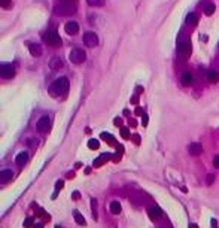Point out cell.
I'll return each instance as SVG.
<instances>
[{"mask_svg": "<svg viewBox=\"0 0 219 228\" xmlns=\"http://www.w3.org/2000/svg\"><path fill=\"white\" fill-rule=\"evenodd\" d=\"M69 90V80L67 78H58L57 80H54L48 88V93L52 95V97H61L67 93Z\"/></svg>", "mask_w": 219, "mask_h": 228, "instance_id": "1", "label": "cell"}, {"mask_svg": "<svg viewBox=\"0 0 219 228\" xmlns=\"http://www.w3.org/2000/svg\"><path fill=\"white\" fill-rule=\"evenodd\" d=\"M42 37H43V42L46 45H49V46H52V48L61 46V37H60V34L57 33L55 30H49L46 33H43Z\"/></svg>", "mask_w": 219, "mask_h": 228, "instance_id": "2", "label": "cell"}, {"mask_svg": "<svg viewBox=\"0 0 219 228\" xmlns=\"http://www.w3.org/2000/svg\"><path fill=\"white\" fill-rule=\"evenodd\" d=\"M54 12L60 17H66V15H73L76 12L75 3H69V2H61L60 5L54 7Z\"/></svg>", "mask_w": 219, "mask_h": 228, "instance_id": "3", "label": "cell"}, {"mask_svg": "<svg viewBox=\"0 0 219 228\" xmlns=\"http://www.w3.org/2000/svg\"><path fill=\"white\" fill-rule=\"evenodd\" d=\"M189 55H191V43H189V40H179L178 57L180 60H186Z\"/></svg>", "mask_w": 219, "mask_h": 228, "instance_id": "4", "label": "cell"}, {"mask_svg": "<svg viewBox=\"0 0 219 228\" xmlns=\"http://www.w3.org/2000/svg\"><path fill=\"white\" fill-rule=\"evenodd\" d=\"M87 58V55L83 52L82 49H79V48H75V49H72L70 51V55H69V60L72 61L73 64H81L83 63Z\"/></svg>", "mask_w": 219, "mask_h": 228, "instance_id": "5", "label": "cell"}, {"mask_svg": "<svg viewBox=\"0 0 219 228\" xmlns=\"http://www.w3.org/2000/svg\"><path fill=\"white\" fill-rule=\"evenodd\" d=\"M83 43L87 45L88 48H94L98 45V37L94 32H87L83 34Z\"/></svg>", "mask_w": 219, "mask_h": 228, "instance_id": "6", "label": "cell"}, {"mask_svg": "<svg viewBox=\"0 0 219 228\" xmlns=\"http://www.w3.org/2000/svg\"><path fill=\"white\" fill-rule=\"evenodd\" d=\"M49 127H51V119H49V116H46V115L40 116L39 121H37V124H36V128H37L39 133H45V131H48Z\"/></svg>", "mask_w": 219, "mask_h": 228, "instance_id": "7", "label": "cell"}, {"mask_svg": "<svg viewBox=\"0 0 219 228\" xmlns=\"http://www.w3.org/2000/svg\"><path fill=\"white\" fill-rule=\"evenodd\" d=\"M2 76L5 78V79H11V78H14L15 76V67L12 64H9V63H3L2 64Z\"/></svg>", "mask_w": 219, "mask_h": 228, "instance_id": "8", "label": "cell"}, {"mask_svg": "<svg viewBox=\"0 0 219 228\" xmlns=\"http://www.w3.org/2000/svg\"><path fill=\"white\" fill-rule=\"evenodd\" d=\"M64 30H66L67 34L73 36V34H76L79 32V24L76 21H69V22H66V26H64Z\"/></svg>", "mask_w": 219, "mask_h": 228, "instance_id": "9", "label": "cell"}, {"mask_svg": "<svg viewBox=\"0 0 219 228\" xmlns=\"http://www.w3.org/2000/svg\"><path fill=\"white\" fill-rule=\"evenodd\" d=\"M28 161V154L27 152H20V154L17 155V158H15V163H17V166L18 167H22V166H26Z\"/></svg>", "mask_w": 219, "mask_h": 228, "instance_id": "10", "label": "cell"}, {"mask_svg": "<svg viewBox=\"0 0 219 228\" xmlns=\"http://www.w3.org/2000/svg\"><path fill=\"white\" fill-rule=\"evenodd\" d=\"M14 177V173H12V170H9V168H5V170H2V173H0V181L2 183H7V182L11 181Z\"/></svg>", "mask_w": 219, "mask_h": 228, "instance_id": "11", "label": "cell"}, {"mask_svg": "<svg viewBox=\"0 0 219 228\" xmlns=\"http://www.w3.org/2000/svg\"><path fill=\"white\" fill-rule=\"evenodd\" d=\"M201 152H203V148H201V145H200V143L194 142V143H191V145H189V154H191V155L197 157V155H200Z\"/></svg>", "mask_w": 219, "mask_h": 228, "instance_id": "12", "label": "cell"}, {"mask_svg": "<svg viewBox=\"0 0 219 228\" xmlns=\"http://www.w3.org/2000/svg\"><path fill=\"white\" fill-rule=\"evenodd\" d=\"M28 49H30V54L33 57H40L42 55V46L37 45V43H30L28 45Z\"/></svg>", "mask_w": 219, "mask_h": 228, "instance_id": "13", "label": "cell"}, {"mask_svg": "<svg viewBox=\"0 0 219 228\" xmlns=\"http://www.w3.org/2000/svg\"><path fill=\"white\" fill-rule=\"evenodd\" d=\"M49 67H51L52 70H58V69H61L63 67V60L61 58H58V57H52V58L49 60Z\"/></svg>", "mask_w": 219, "mask_h": 228, "instance_id": "14", "label": "cell"}, {"mask_svg": "<svg viewBox=\"0 0 219 228\" xmlns=\"http://www.w3.org/2000/svg\"><path fill=\"white\" fill-rule=\"evenodd\" d=\"M182 84L185 87H189V85L194 84V76H192L191 72H185V73L182 75Z\"/></svg>", "mask_w": 219, "mask_h": 228, "instance_id": "15", "label": "cell"}, {"mask_svg": "<svg viewBox=\"0 0 219 228\" xmlns=\"http://www.w3.org/2000/svg\"><path fill=\"white\" fill-rule=\"evenodd\" d=\"M207 80L212 82V84H216V82L219 80V73L216 72V70H213V69L207 70Z\"/></svg>", "mask_w": 219, "mask_h": 228, "instance_id": "16", "label": "cell"}, {"mask_svg": "<svg viewBox=\"0 0 219 228\" xmlns=\"http://www.w3.org/2000/svg\"><path fill=\"white\" fill-rule=\"evenodd\" d=\"M73 218H75V221H76V224H78V225H82V227H85V225H87L85 218H83V216L79 213L78 210H73Z\"/></svg>", "mask_w": 219, "mask_h": 228, "instance_id": "17", "label": "cell"}, {"mask_svg": "<svg viewBox=\"0 0 219 228\" xmlns=\"http://www.w3.org/2000/svg\"><path fill=\"white\" fill-rule=\"evenodd\" d=\"M197 22H198V17H197L194 12L188 13V17H186V24H188V26H191V27H194V26H197Z\"/></svg>", "mask_w": 219, "mask_h": 228, "instance_id": "18", "label": "cell"}, {"mask_svg": "<svg viewBox=\"0 0 219 228\" xmlns=\"http://www.w3.org/2000/svg\"><path fill=\"white\" fill-rule=\"evenodd\" d=\"M110 212H112V213L113 215H118V213H121V204H119V203H118V201H112V203H110Z\"/></svg>", "mask_w": 219, "mask_h": 228, "instance_id": "19", "label": "cell"}, {"mask_svg": "<svg viewBox=\"0 0 219 228\" xmlns=\"http://www.w3.org/2000/svg\"><path fill=\"white\" fill-rule=\"evenodd\" d=\"M215 9H216V6L213 3H207L204 6V9H203V12H204V15H213Z\"/></svg>", "mask_w": 219, "mask_h": 228, "instance_id": "20", "label": "cell"}, {"mask_svg": "<svg viewBox=\"0 0 219 228\" xmlns=\"http://www.w3.org/2000/svg\"><path fill=\"white\" fill-rule=\"evenodd\" d=\"M149 215H151V218L157 219V218L161 216V210H159L158 207H151V209H149Z\"/></svg>", "mask_w": 219, "mask_h": 228, "instance_id": "21", "label": "cell"}, {"mask_svg": "<svg viewBox=\"0 0 219 228\" xmlns=\"http://www.w3.org/2000/svg\"><path fill=\"white\" fill-rule=\"evenodd\" d=\"M104 2H106V0H87V3H88L89 6H97V7L103 6Z\"/></svg>", "mask_w": 219, "mask_h": 228, "instance_id": "22", "label": "cell"}, {"mask_svg": "<svg viewBox=\"0 0 219 228\" xmlns=\"http://www.w3.org/2000/svg\"><path fill=\"white\" fill-rule=\"evenodd\" d=\"M98 146H100L98 140H96V139H89L88 140V148L89 149H98Z\"/></svg>", "mask_w": 219, "mask_h": 228, "instance_id": "23", "label": "cell"}, {"mask_svg": "<svg viewBox=\"0 0 219 228\" xmlns=\"http://www.w3.org/2000/svg\"><path fill=\"white\" fill-rule=\"evenodd\" d=\"M102 139H104V140H107L109 143H112V145L115 143V139H113V137H112V136H110L109 133H102Z\"/></svg>", "mask_w": 219, "mask_h": 228, "instance_id": "24", "label": "cell"}, {"mask_svg": "<svg viewBox=\"0 0 219 228\" xmlns=\"http://www.w3.org/2000/svg\"><path fill=\"white\" fill-rule=\"evenodd\" d=\"M91 206H93V212H94L93 215H94V218L97 219V215H96L97 213V200H96V198H93V200H91Z\"/></svg>", "mask_w": 219, "mask_h": 228, "instance_id": "25", "label": "cell"}, {"mask_svg": "<svg viewBox=\"0 0 219 228\" xmlns=\"http://www.w3.org/2000/svg\"><path fill=\"white\" fill-rule=\"evenodd\" d=\"M106 158H107L106 155H102L100 158H97V161H96V163H94V166H96V167H100V166H102V163H103V161H104V160H106Z\"/></svg>", "mask_w": 219, "mask_h": 228, "instance_id": "26", "label": "cell"}, {"mask_svg": "<svg viewBox=\"0 0 219 228\" xmlns=\"http://www.w3.org/2000/svg\"><path fill=\"white\" fill-rule=\"evenodd\" d=\"M121 134H122L124 139H128V137H130V131H128V128H121Z\"/></svg>", "mask_w": 219, "mask_h": 228, "instance_id": "27", "label": "cell"}, {"mask_svg": "<svg viewBox=\"0 0 219 228\" xmlns=\"http://www.w3.org/2000/svg\"><path fill=\"white\" fill-rule=\"evenodd\" d=\"M2 5H3L5 9H9L11 7V0H2Z\"/></svg>", "mask_w": 219, "mask_h": 228, "instance_id": "28", "label": "cell"}, {"mask_svg": "<svg viewBox=\"0 0 219 228\" xmlns=\"http://www.w3.org/2000/svg\"><path fill=\"white\" fill-rule=\"evenodd\" d=\"M213 181H215V176H213V174H209V176H207V185H212Z\"/></svg>", "mask_w": 219, "mask_h": 228, "instance_id": "29", "label": "cell"}, {"mask_svg": "<svg viewBox=\"0 0 219 228\" xmlns=\"http://www.w3.org/2000/svg\"><path fill=\"white\" fill-rule=\"evenodd\" d=\"M31 222H33V221H31V218H27V219H26V222H24V227L28 228L30 225H31Z\"/></svg>", "mask_w": 219, "mask_h": 228, "instance_id": "30", "label": "cell"}, {"mask_svg": "<svg viewBox=\"0 0 219 228\" xmlns=\"http://www.w3.org/2000/svg\"><path fill=\"white\" fill-rule=\"evenodd\" d=\"M213 164H215V167L219 168V155H216L215 157V160H213Z\"/></svg>", "mask_w": 219, "mask_h": 228, "instance_id": "31", "label": "cell"}, {"mask_svg": "<svg viewBox=\"0 0 219 228\" xmlns=\"http://www.w3.org/2000/svg\"><path fill=\"white\" fill-rule=\"evenodd\" d=\"M63 185H64V182H63V181L57 182V189H60V188H63Z\"/></svg>", "mask_w": 219, "mask_h": 228, "instance_id": "32", "label": "cell"}, {"mask_svg": "<svg viewBox=\"0 0 219 228\" xmlns=\"http://www.w3.org/2000/svg\"><path fill=\"white\" fill-rule=\"evenodd\" d=\"M143 125H148V116L143 115Z\"/></svg>", "mask_w": 219, "mask_h": 228, "instance_id": "33", "label": "cell"}, {"mask_svg": "<svg viewBox=\"0 0 219 228\" xmlns=\"http://www.w3.org/2000/svg\"><path fill=\"white\" fill-rule=\"evenodd\" d=\"M61 2H69V3H76L78 0H61Z\"/></svg>", "mask_w": 219, "mask_h": 228, "instance_id": "34", "label": "cell"}, {"mask_svg": "<svg viewBox=\"0 0 219 228\" xmlns=\"http://www.w3.org/2000/svg\"><path fill=\"white\" fill-rule=\"evenodd\" d=\"M73 198H75V200L76 198H79V192H75V194H73Z\"/></svg>", "mask_w": 219, "mask_h": 228, "instance_id": "35", "label": "cell"}, {"mask_svg": "<svg viewBox=\"0 0 219 228\" xmlns=\"http://www.w3.org/2000/svg\"><path fill=\"white\" fill-rule=\"evenodd\" d=\"M34 228H43V225H42V224H36V227Z\"/></svg>", "mask_w": 219, "mask_h": 228, "instance_id": "36", "label": "cell"}, {"mask_svg": "<svg viewBox=\"0 0 219 228\" xmlns=\"http://www.w3.org/2000/svg\"><path fill=\"white\" fill-rule=\"evenodd\" d=\"M191 228H197V225H195V224H191Z\"/></svg>", "mask_w": 219, "mask_h": 228, "instance_id": "37", "label": "cell"}, {"mask_svg": "<svg viewBox=\"0 0 219 228\" xmlns=\"http://www.w3.org/2000/svg\"><path fill=\"white\" fill-rule=\"evenodd\" d=\"M55 228H61V225H55Z\"/></svg>", "mask_w": 219, "mask_h": 228, "instance_id": "38", "label": "cell"}]
</instances>
